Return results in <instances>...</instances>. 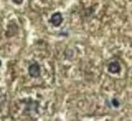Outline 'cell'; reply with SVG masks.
Here are the masks:
<instances>
[{
    "label": "cell",
    "mask_w": 132,
    "mask_h": 121,
    "mask_svg": "<svg viewBox=\"0 0 132 121\" xmlns=\"http://www.w3.org/2000/svg\"><path fill=\"white\" fill-rule=\"evenodd\" d=\"M12 1H13V2L15 3V4H21L23 0H12Z\"/></svg>",
    "instance_id": "cell-5"
},
{
    "label": "cell",
    "mask_w": 132,
    "mask_h": 121,
    "mask_svg": "<svg viewBox=\"0 0 132 121\" xmlns=\"http://www.w3.org/2000/svg\"><path fill=\"white\" fill-rule=\"evenodd\" d=\"M1 65H2V62H1V60H0V66H1Z\"/></svg>",
    "instance_id": "cell-6"
},
{
    "label": "cell",
    "mask_w": 132,
    "mask_h": 121,
    "mask_svg": "<svg viewBox=\"0 0 132 121\" xmlns=\"http://www.w3.org/2000/svg\"><path fill=\"white\" fill-rule=\"evenodd\" d=\"M63 21V17L60 12H55L52 14V17L50 18V22L54 26V27H59Z\"/></svg>",
    "instance_id": "cell-2"
},
{
    "label": "cell",
    "mask_w": 132,
    "mask_h": 121,
    "mask_svg": "<svg viewBox=\"0 0 132 121\" xmlns=\"http://www.w3.org/2000/svg\"><path fill=\"white\" fill-rule=\"evenodd\" d=\"M29 74L32 77H39L41 74V66L39 63L34 62L29 66Z\"/></svg>",
    "instance_id": "cell-1"
},
{
    "label": "cell",
    "mask_w": 132,
    "mask_h": 121,
    "mask_svg": "<svg viewBox=\"0 0 132 121\" xmlns=\"http://www.w3.org/2000/svg\"><path fill=\"white\" fill-rule=\"evenodd\" d=\"M112 105H113V107H118L120 105V102L116 98H114V99H112Z\"/></svg>",
    "instance_id": "cell-4"
},
{
    "label": "cell",
    "mask_w": 132,
    "mask_h": 121,
    "mask_svg": "<svg viewBox=\"0 0 132 121\" xmlns=\"http://www.w3.org/2000/svg\"><path fill=\"white\" fill-rule=\"evenodd\" d=\"M108 70H109V72H111V73H118V72L121 70L120 63L117 62V61H113V62L109 63V65H108Z\"/></svg>",
    "instance_id": "cell-3"
}]
</instances>
